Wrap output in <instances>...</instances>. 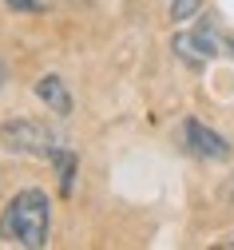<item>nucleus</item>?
Wrapping results in <instances>:
<instances>
[{"mask_svg": "<svg viewBox=\"0 0 234 250\" xmlns=\"http://www.w3.org/2000/svg\"><path fill=\"white\" fill-rule=\"evenodd\" d=\"M56 171H60V195H72V183H76V155H72V151H60V155H56Z\"/></svg>", "mask_w": 234, "mask_h": 250, "instance_id": "423d86ee", "label": "nucleus"}, {"mask_svg": "<svg viewBox=\"0 0 234 250\" xmlns=\"http://www.w3.org/2000/svg\"><path fill=\"white\" fill-rule=\"evenodd\" d=\"M48 230H52V199L40 187H24L12 195V203L0 214V238L8 246H24V250H40L48 246Z\"/></svg>", "mask_w": 234, "mask_h": 250, "instance_id": "f257e3e1", "label": "nucleus"}, {"mask_svg": "<svg viewBox=\"0 0 234 250\" xmlns=\"http://www.w3.org/2000/svg\"><path fill=\"white\" fill-rule=\"evenodd\" d=\"M4 76H8V72H4V60H0V87H4Z\"/></svg>", "mask_w": 234, "mask_h": 250, "instance_id": "1a4fd4ad", "label": "nucleus"}, {"mask_svg": "<svg viewBox=\"0 0 234 250\" xmlns=\"http://www.w3.org/2000/svg\"><path fill=\"white\" fill-rule=\"evenodd\" d=\"M203 12V0H171V16L175 20H191Z\"/></svg>", "mask_w": 234, "mask_h": 250, "instance_id": "0eeeda50", "label": "nucleus"}, {"mask_svg": "<svg viewBox=\"0 0 234 250\" xmlns=\"http://www.w3.org/2000/svg\"><path fill=\"white\" fill-rule=\"evenodd\" d=\"M183 143H187L191 155H198V159H207V163H226L230 159V143L218 131H211L207 123H198V119L183 123Z\"/></svg>", "mask_w": 234, "mask_h": 250, "instance_id": "20e7f679", "label": "nucleus"}, {"mask_svg": "<svg viewBox=\"0 0 234 250\" xmlns=\"http://www.w3.org/2000/svg\"><path fill=\"white\" fill-rule=\"evenodd\" d=\"M8 8H16V12H44V4L40 0H4Z\"/></svg>", "mask_w": 234, "mask_h": 250, "instance_id": "6e6552de", "label": "nucleus"}, {"mask_svg": "<svg viewBox=\"0 0 234 250\" xmlns=\"http://www.w3.org/2000/svg\"><path fill=\"white\" fill-rule=\"evenodd\" d=\"M230 44L226 40H218V32L211 24H203L198 32H183V36H175V52H179V60H187L191 68H203V64H211V60L218 56V52H226Z\"/></svg>", "mask_w": 234, "mask_h": 250, "instance_id": "7ed1b4c3", "label": "nucleus"}, {"mask_svg": "<svg viewBox=\"0 0 234 250\" xmlns=\"http://www.w3.org/2000/svg\"><path fill=\"white\" fill-rule=\"evenodd\" d=\"M36 96H40L56 115H72V96H68V87H64L60 76H40V80H36Z\"/></svg>", "mask_w": 234, "mask_h": 250, "instance_id": "39448f33", "label": "nucleus"}, {"mask_svg": "<svg viewBox=\"0 0 234 250\" xmlns=\"http://www.w3.org/2000/svg\"><path fill=\"white\" fill-rule=\"evenodd\" d=\"M0 143H4L8 151H20V155H36V159H52L64 147V135L56 127H48L44 119H8L4 127H0Z\"/></svg>", "mask_w": 234, "mask_h": 250, "instance_id": "f03ea898", "label": "nucleus"}]
</instances>
